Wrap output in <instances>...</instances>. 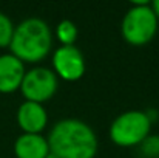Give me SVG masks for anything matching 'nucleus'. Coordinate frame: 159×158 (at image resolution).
Here are the masks:
<instances>
[{"label": "nucleus", "mask_w": 159, "mask_h": 158, "mask_svg": "<svg viewBox=\"0 0 159 158\" xmlns=\"http://www.w3.org/2000/svg\"><path fill=\"white\" fill-rule=\"evenodd\" d=\"M47 140L50 151L59 158H94L99 149V141L93 127L77 118L57 121Z\"/></svg>", "instance_id": "1"}, {"label": "nucleus", "mask_w": 159, "mask_h": 158, "mask_svg": "<svg viewBox=\"0 0 159 158\" xmlns=\"http://www.w3.org/2000/svg\"><path fill=\"white\" fill-rule=\"evenodd\" d=\"M53 48V33L50 25L39 17H28L16 25L9 45L11 54L23 64L43 60Z\"/></svg>", "instance_id": "2"}, {"label": "nucleus", "mask_w": 159, "mask_h": 158, "mask_svg": "<svg viewBox=\"0 0 159 158\" xmlns=\"http://www.w3.org/2000/svg\"><path fill=\"white\" fill-rule=\"evenodd\" d=\"M158 26V17L152 8V3L136 2L127 9L120 23V33L127 44L142 47L155 39Z\"/></svg>", "instance_id": "3"}, {"label": "nucleus", "mask_w": 159, "mask_h": 158, "mask_svg": "<svg viewBox=\"0 0 159 158\" xmlns=\"http://www.w3.org/2000/svg\"><path fill=\"white\" fill-rule=\"evenodd\" d=\"M152 116L144 110H127L110 124V140L119 147H136L150 135Z\"/></svg>", "instance_id": "4"}, {"label": "nucleus", "mask_w": 159, "mask_h": 158, "mask_svg": "<svg viewBox=\"0 0 159 158\" xmlns=\"http://www.w3.org/2000/svg\"><path fill=\"white\" fill-rule=\"evenodd\" d=\"M59 89V78L54 74L51 68L34 67L26 70L25 78L20 85V92L25 101L45 104L48 103Z\"/></svg>", "instance_id": "5"}, {"label": "nucleus", "mask_w": 159, "mask_h": 158, "mask_svg": "<svg viewBox=\"0 0 159 158\" xmlns=\"http://www.w3.org/2000/svg\"><path fill=\"white\" fill-rule=\"evenodd\" d=\"M51 62H53L54 74L66 82H76L82 79L87 70L85 57L76 45L56 48Z\"/></svg>", "instance_id": "6"}, {"label": "nucleus", "mask_w": 159, "mask_h": 158, "mask_svg": "<svg viewBox=\"0 0 159 158\" xmlns=\"http://www.w3.org/2000/svg\"><path fill=\"white\" fill-rule=\"evenodd\" d=\"M25 64L11 53L0 54V93L9 95L20 90L25 78Z\"/></svg>", "instance_id": "7"}, {"label": "nucleus", "mask_w": 159, "mask_h": 158, "mask_svg": "<svg viewBox=\"0 0 159 158\" xmlns=\"http://www.w3.org/2000/svg\"><path fill=\"white\" fill-rule=\"evenodd\" d=\"M16 119H17V124L22 133L42 135V132L47 129V124H48V113L43 104L23 101L17 108Z\"/></svg>", "instance_id": "8"}, {"label": "nucleus", "mask_w": 159, "mask_h": 158, "mask_svg": "<svg viewBox=\"0 0 159 158\" xmlns=\"http://www.w3.org/2000/svg\"><path fill=\"white\" fill-rule=\"evenodd\" d=\"M50 154L47 136L39 133H22L14 141L16 158H45Z\"/></svg>", "instance_id": "9"}, {"label": "nucleus", "mask_w": 159, "mask_h": 158, "mask_svg": "<svg viewBox=\"0 0 159 158\" xmlns=\"http://www.w3.org/2000/svg\"><path fill=\"white\" fill-rule=\"evenodd\" d=\"M79 36V30L73 20H60L56 26V39L60 42V47L74 45Z\"/></svg>", "instance_id": "10"}, {"label": "nucleus", "mask_w": 159, "mask_h": 158, "mask_svg": "<svg viewBox=\"0 0 159 158\" xmlns=\"http://www.w3.org/2000/svg\"><path fill=\"white\" fill-rule=\"evenodd\" d=\"M14 30H16V25L12 23L9 16H6L5 12H0V48H6L11 45Z\"/></svg>", "instance_id": "11"}, {"label": "nucleus", "mask_w": 159, "mask_h": 158, "mask_svg": "<svg viewBox=\"0 0 159 158\" xmlns=\"http://www.w3.org/2000/svg\"><path fill=\"white\" fill-rule=\"evenodd\" d=\"M139 147H141V154L145 158H159V136L148 135Z\"/></svg>", "instance_id": "12"}, {"label": "nucleus", "mask_w": 159, "mask_h": 158, "mask_svg": "<svg viewBox=\"0 0 159 158\" xmlns=\"http://www.w3.org/2000/svg\"><path fill=\"white\" fill-rule=\"evenodd\" d=\"M152 8H153V11H155V14H156V17H158V22H159V0L152 2Z\"/></svg>", "instance_id": "13"}, {"label": "nucleus", "mask_w": 159, "mask_h": 158, "mask_svg": "<svg viewBox=\"0 0 159 158\" xmlns=\"http://www.w3.org/2000/svg\"><path fill=\"white\" fill-rule=\"evenodd\" d=\"M45 158H59V157H57L56 154H53V152L50 151V154H48V155H47V157H45Z\"/></svg>", "instance_id": "14"}]
</instances>
